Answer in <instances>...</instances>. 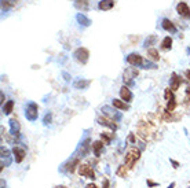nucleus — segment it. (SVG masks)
<instances>
[{
  "mask_svg": "<svg viewBox=\"0 0 190 188\" xmlns=\"http://www.w3.org/2000/svg\"><path fill=\"white\" fill-rule=\"evenodd\" d=\"M15 3H17V0H2V7H3V10H8Z\"/></svg>",
  "mask_w": 190,
  "mask_h": 188,
  "instance_id": "obj_27",
  "label": "nucleus"
},
{
  "mask_svg": "<svg viewBox=\"0 0 190 188\" xmlns=\"http://www.w3.org/2000/svg\"><path fill=\"white\" fill-rule=\"evenodd\" d=\"M96 121H98L99 125H105V126L110 128L112 130H116V129H117V125L114 124V121H113L112 118H106V117H99Z\"/></svg>",
  "mask_w": 190,
  "mask_h": 188,
  "instance_id": "obj_8",
  "label": "nucleus"
},
{
  "mask_svg": "<svg viewBox=\"0 0 190 188\" xmlns=\"http://www.w3.org/2000/svg\"><path fill=\"white\" fill-rule=\"evenodd\" d=\"M171 164H172V165H174V167H179V162L174 161V159H171Z\"/></svg>",
  "mask_w": 190,
  "mask_h": 188,
  "instance_id": "obj_39",
  "label": "nucleus"
},
{
  "mask_svg": "<svg viewBox=\"0 0 190 188\" xmlns=\"http://www.w3.org/2000/svg\"><path fill=\"white\" fill-rule=\"evenodd\" d=\"M13 154H14V158H15L17 164H21L25 158V150L24 149H19V147H14L13 149Z\"/></svg>",
  "mask_w": 190,
  "mask_h": 188,
  "instance_id": "obj_12",
  "label": "nucleus"
},
{
  "mask_svg": "<svg viewBox=\"0 0 190 188\" xmlns=\"http://www.w3.org/2000/svg\"><path fill=\"white\" fill-rule=\"evenodd\" d=\"M175 106H176V103H175V99H174V100H169L168 102V106H167V110H168V111H172V110L175 109Z\"/></svg>",
  "mask_w": 190,
  "mask_h": 188,
  "instance_id": "obj_33",
  "label": "nucleus"
},
{
  "mask_svg": "<svg viewBox=\"0 0 190 188\" xmlns=\"http://www.w3.org/2000/svg\"><path fill=\"white\" fill-rule=\"evenodd\" d=\"M112 104H113V107H116L118 110H128V104H126V102L120 100V99H113Z\"/></svg>",
  "mask_w": 190,
  "mask_h": 188,
  "instance_id": "obj_20",
  "label": "nucleus"
},
{
  "mask_svg": "<svg viewBox=\"0 0 190 188\" xmlns=\"http://www.w3.org/2000/svg\"><path fill=\"white\" fill-rule=\"evenodd\" d=\"M114 7V0H101L98 3V8L102 11H107V10H112Z\"/></svg>",
  "mask_w": 190,
  "mask_h": 188,
  "instance_id": "obj_13",
  "label": "nucleus"
},
{
  "mask_svg": "<svg viewBox=\"0 0 190 188\" xmlns=\"http://www.w3.org/2000/svg\"><path fill=\"white\" fill-rule=\"evenodd\" d=\"M138 76V70L137 69H134V67H128V69L124 72V82L126 84H130V85H132L134 84V81L132 80L135 78V77Z\"/></svg>",
  "mask_w": 190,
  "mask_h": 188,
  "instance_id": "obj_5",
  "label": "nucleus"
},
{
  "mask_svg": "<svg viewBox=\"0 0 190 188\" xmlns=\"http://www.w3.org/2000/svg\"><path fill=\"white\" fill-rule=\"evenodd\" d=\"M87 188H96V187H95V184H88Z\"/></svg>",
  "mask_w": 190,
  "mask_h": 188,
  "instance_id": "obj_41",
  "label": "nucleus"
},
{
  "mask_svg": "<svg viewBox=\"0 0 190 188\" xmlns=\"http://www.w3.org/2000/svg\"><path fill=\"white\" fill-rule=\"evenodd\" d=\"M185 74H186V77H188V78L190 80V70H188V72H186V73H185Z\"/></svg>",
  "mask_w": 190,
  "mask_h": 188,
  "instance_id": "obj_42",
  "label": "nucleus"
},
{
  "mask_svg": "<svg viewBox=\"0 0 190 188\" xmlns=\"http://www.w3.org/2000/svg\"><path fill=\"white\" fill-rule=\"evenodd\" d=\"M156 40H157V37H156L154 35H152V36H149V37H147L146 40H145V43H143V45L145 47H150V45H153L156 43Z\"/></svg>",
  "mask_w": 190,
  "mask_h": 188,
  "instance_id": "obj_28",
  "label": "nucleus"
},
{
  "mask_svg": "<svg viewBox=\"0 0 190 188\" xmlns=\"http://www.w3.org/2000/svg\"><path fill=\"white\" fill-rule=\"evenodd\" d=\"M88 149H90V139H86V140L81 143V147H80L81 156H86L87 155V152H88Z\"/></svg>",
  "mask_w": 190,
  "mask_h": 188,
  "instance_id": "obj_22",
  "label": "nucleus"
},
{
  "mask_svg": "<svg viewBox=\"0 0 190 188\" xmlns=\"http://www.w3.org/2000/svg\"><path fill=\"white\" fill-rule=\"evenodd\" d=\"M59 188H65V187H59Z\"/></svg>",
  "mask_w": 190,
  "mask_h": 188,
  "instance_id": "obj_44",
  "label": "nucleus"
},
{
  "mask_svg": "<svg viewBox=\"0 0 190 188\" xmlns=\"http://www.w3.org/2000/svg\"><path fill=\"white\" fill-rule=\"evenodd\" d=\"M79 173H80V176H83V177L91 179V180L95 179V173L90 165H81V166L79 167Z\"/></svg>",
  "mask_w": 190,
  "mask_h": 188,
  "instance_id": "obj_4",
  "label": "nucleus"
},
{
  "mask_svg": "<svg viewBox=\"0 0 190 188\" xmlns=\"http://www.w3.org/2000/svg\"><path fill=\"white\" fill-rule=\"evenodd\" d=\"M142 66H143V69H156V65H153V63H143Z\"/></svg>",
  "mask_w": 190,
  "mask_h": 188,
  "instance_id": "obj_34",
  "label": "nucleus"
},
{
  "mask_svg": "<svg viewBox=\"0 0 190 188\" xmlns=\"http://www.w3.org/2000/svg\"><path fill=\"white\" fill-rule=\"evenodd\" d=\"M176 13L179 14L180 17L186 18V19L190 18V8L185 2H180V3H178L176 4Z\"/></svg>",
  "mask_w": 190,
  "mask_h": 188,
  "instance_id": "obj_7",
  "label": "nucleus"
},
{
  "mask_svg": "<svg viewBox=\"0 0 190 188\" xmlns=\"http://www.w3.org/2000/svg\"><path fill=\"white\" fill-rule=\"evenodd\" d=\"M14 109V102L13 100H8L6 104H3V113L6 114V115H8V114H11Z\"/></svg>",
  "mask_w": 190,
  "mask_h": 188,
  "instance_id": "obj_26",
  "label": "nucleus"
},
{
  "mask_svg": "<svg viewBox=\"0 0 190 188\" xmlns=\"http://www.w3.org/2000/svg\"><path fill=\"white\" fill-rule=\"evenodd\" d=\"M75 7L80 11H86L90 7V0H76L75 2Z\"/></svg>",
  "mask_w": 190,
  "mask_h": 188,
  "instance_id": "obj_16",
  "label": "nucleus"
},
{
  "mask_svg": "<svg viewBox=\"0 0 190 188\" xmlns=\"http://www.w3.org/2000/svg\"><path fill=\"white\" fill-rule=\"evenodd\" d=\"M174 187H175V183H172V184H171V186H169L168 188H174Z\"/></svg>",
  "mask_w": 190,
  "mask_h": 188,
  "instance_id": "obj_43",
  "label": "nucleus"
},
{
  "mask_svg": "<svg viewBox=\"0 0 190 188\" xmlns=\"http://www.w3.org/2000/svg\"><path fill=\"white\" fill-rule=\"evenodd\" d=\"M76 19H77V22L81 26H90V25H91V19L87 18L84 14H77V15H76Z\"/></svg>",
  "mask_w": 190,
  "mask_h": 188,
  "instance_id": "obj_17",
  "label": "nucleus"
},
{
  "mask_svg": "<svg viewBox=\"0 0 190 188\" xmlns=\"http://www.w3.org/2000/svg\"><path fill=\"white\" fill-rule=\"evenodd\" d=\"M139 156H141V151L139 150L138 149H131L126 155V165L128 167H132L135 162L139 159Z\"/></svg>",
  "mask_w": 190,
  "mask_h": 188,
  "instance_id": "obj_3",
  "label": "nucleus"
},
{
  "mask_svg": "<svg viewBox=\"0 0 190 188\" xmlns=\"http://www.w3.org/2000/svg\"><path fill=\"white\" fill-rule=\"evenodd\" d=\"M127 62H128L131 66H142L143 65V58L139 55V54H130L128 56H127Z\"/></svg>",
  "mask_w": 190,
  "mask_h": 188,
  "instance_id": "obj_6",
  "label": "nucleus"
},
{
  "mask_svg": "<svg viewBox=\"0 0 190 188\" xmlns=\"http://www.w3.org/2000/svg\"><path fill=\"white\" fill-rule=\"evenodd\" d=\"M147 186L149 187H156V186H158V184L154 183V181H152V180H147Z\"/></svg>",
  "mask_w": 190,
  "mask_h": 188,
  "instance_id": "obj_36",
  "label": "nucleus"
},
{
  "mask_svg": "<svg viewBox=\"0 0 190 188\" xmlns=\"http://www.w3.org/2000/svg\"><path fill=\"white\" fill-rule=\"evenodd\" d=\"M112 137H113V135H107V133H102L101 135V139L103 140L105 144H109L110 140H112Z\"/></svg>",
  "mask_w": 190,
  "mask_h": 188,
  "instance_id": "obj_30",
  "label": "nucleus"
},
{
  "mask_svg": "<svg viewBox=\"0 0 190 188\" xmlns=\"http://www.w3.org/2000/svg\"><path fill=\"white\" fill-rule=\"evenodd\" d=\"M103 144L105 143H102V141H95V143L92 144V151H94V154L96 156L101 155V151L103 149Z\"/></svg>",
  "mask_w": 190,
  "mask_h": 188,
  "instance_id": "obj_24",
  "label": "nucleus"
},
{
  "mask_svg": "<svg viewBox=\"0 0 190 188\" xmlns=\"http://www.w3.org/2000/svg\"><path fill=\"white\" fill-rule=\"evenodd\" d=\"M164 96H165V100H174V93H172V89L171 88H167L165 89V92H164Z\"/></svg>",
  "mask_w": 190,
  "mask_h": 188,
  "instance_id": "obj_29",
  "label": "nucleus"
},
{
  "mask_svg": "<svg viewBox=\"0 0 190 188\" xmlns=\"http://www.w3.org/2000/svg\"><path fill=\"white\" fill-rule=\"evenodd\" d=\"M19 122L17 119H10V130L14 136H18L19 135Z\"/></svg>",
  "mask_w": 190,
  "mask_h": 188,
  "instance_id": "obj_19",
  "label": "nucleus"
},
{
  "mask_svg": "<svg viewBox=\"0 0 190 188\" xmlns=\"http://www.w3.org/2000/svg\"><path fill=\"white\" fill-rule=\"evenodd\" d=\"M172 47V39L169 37V36H167V37L163 39V41H161V48L163 50H171Z\"/></svg>",
  "mask_w": 190,
  "mask_h": 188,
  "instance_id": "obj_23",
  "label": "nucleus"
},
{
  "mask_svg": "<svg viewBox=\"0 0 190 188\" xmlns=\"http://www.w3.org/2000/svg\"><path fill=\"white\" fill-rule=\"evenodd\" d=\"M25 117H26V119H29V121H36V119H37L39 107H37V104H36L35 102L28 103L26 109H25Z\"/></svg>",
  "mask_w": 190,
  "mask_h": 188,
  "instance_id": "obj_2",
  "label": "nucleus"
},
{
  "mask_svg": "<svg viewBox=\"0 0 190 188\" xmlns=\"http://www.w3.org/2000/svg\"><path fill=\"white\" fill-rule=\"evenodd\" d=\"M161 26H163V29L165 30V32H169V33H175V32H176V28H175L174 22L169 21L168 18H164L163 21H161Z\"/></svg>",
  "mask_w": 190,
  "mask_h": 188,
  "instance_id": "obj_9",
  "label": "nucleus"
},
{
  "mask_svg": "<svg viewBox=\"0 0 190 188\" xmlns=\"http://www.w3.org/2000/svg\"><path fill=\"white\" fill-rule=\"evenodd\" d=\"M120 98H121V100H124V102H131L132 100V92L128 89V87H121V89H120Z\"/></svg>",
  "mask_w": 190,
  "mask_h": 188,
  "instance_id": "obj_10",
  "label": "nucleus"
},
{
  "mask_svg": "<svg viewBox=\"0 0 190 188\" xmlns=\"http://www.w3.org/2000/svg\"><path fill=\"white\" fill-rule=\"evenodd\" d=\"M102 188H109V180H103V184H102Z\"/></svg>",
  "mask_w": 190,
  "mask_h": 188,
  "instance_id": "obj_37",
  "label": "nucleus"
},
{
  "mask_svg": "<svg viewBox=\"0 0 190 188\" xmlns=\"http://www.w3.org/2000/svg\"><path fill=\"white\" fill-rule=\"evenodd\" d=\"M180 82H182L180 77L178 76L176 73H172V78H171V84H169V88H171L172 91H176L178 88L180 87Z\"/></svg>",
  "mask_w": 190,
  "mask_h": 188,
  "instance_id": "obj_15",
  "label": "nucleus"
},
{
  "mask_svg": "<svg viewBox=\"0 0 190 188\" xmlns=\"http://www.w3.org/2000/svg\"><path fill=\"white\" fill-rule=\"evenodd\" d=\"M147 56H150V59L154 62L160 59V54H158V51L156 50V48H149V50H147Z\"/></svg>",
  "mask_w": 190,
  "mask_h": 188,
  "instance_id": "obj_21",
  "label": "nucleus"
},
{
  "mask_svg": "<svg viewBox=\"0 0 190 188\" xmlns=\"http://www.w3.org/2000/svg\"><path fill=\"white\" fill-rule=\"evenodd\" d=\"M127 175V170H126V166H120L117 170V176H120V177H126Z\"/></svg>",
  "mask_w": 190,
  "mask_h": 188,
  "instance_id": "obj_32",
  "label": "nucleus"
},
{
  "mask_svg": "<svg viewBox=\"0 0 190 188\" xmlns=\"http://www.w3.org/2000/svg\"><path fill=\"white\" fill-rule=\"evenodd\" d=\"M102 111H103L105 115L110 117V118L114 119V121H117V119H120V118H121V114H117L116 111H113V110L110 109L109 106H103V107H102Z\"/></svg>",
  "mask_w": 190,
  "mask_h": 188,
  "instance_id": "obj_14",
  "label": "nucleus"
},
{
  "mask_svg": "<svg viewBox=\"0 0 190 188\" xmlns=\"http://www.w3.org/2000/svg\"><path fill=\"white\" fill-rule=\"evenodd\" d=\"M62 77H64V78H65V81H70V78H72V77H70L69 74H68V73H62Z\"/></svg>",
  "mask_w": 190,
  "mask_h": 188,
  "instance_id": "obj_35",
  "label": "nucleus"
},
{
  "mask_svg": "<svg viewBox=\"0 0 190 188\" xmlns=\"http://www.w3.org/2000/svg\"><path fill=\"white\" fill-rule=\"evenodd\" d=\"M73 58L81 65H86L88 62V58H90V51L84 47H80L73 52Z\"/></svg>",
  "mask_w": 190,
  "mask_h": 188,
  "instance_id": "obj_1",
  "label": "nucleus"
},
{
  "mask_svg": "<svg viewBox=\"0 0 190 188\" xmlns=\"http://www.w3.org/2000/svg\"><path fill=\"white\" fill-rule=\"evenodd\" d=\"M51 119H52V115H51V113H47L46 115H44V118H43V124L44 125H50L51 124Z\"/></svg>",
  "mask_w": 190,
  "mask_h": 188,
  "instance_id": "obj_31",
  "label": "nucleus"
},
{
  "mask_svg": "<svg viewBox=\"0 0 190 188\" xmlns=\"http://www.w3.org/2000/svg\"><path fill=\"white\" fill-rule=\"evenodd\" d=\"M186 98H188V100H190V88L186 89Z\"/></svg>",
  "mask_w": 190,
  "mask_h": 188,
  "instance_id": "obj_40",
  "label": "nucleus"
},
{
  "mask_svg": "<svg viewBox=\"0 0 190 188\" xmlns=\"http://www.w3.org/2000/svg\"><path fill=\"white\" fill-rule=\"evenodd\" d=\"M90 84H91V81L90 80H77V81H75V88L76 89H86V88L90 87Z\"/></svg>",
  "mask_w": 190,
  "mask_h": 188,
  "instance_id": "obj_18",
  "label": "nucleus"
},
{
  "mask_svg": "<svg viewBox=\"0 0 190 188\" xmlns=\"http://www.w3.org/2000/svg\"><path fill=\"white\" fill-rule=\"evenodd\" d=\"M128 140H130V141H131V143H135V136H134V135H132V133H131V135H130V136H128Z\"/></svg>",
  "mask_w": 190,
  "mask_h": 188,
  "instance_id": "obj_38",
  "label": "nucleus"
},
{
  "mask_svg": "<svg viewBox=\"0 0 190 188\" xmlns=\"http://www.w3.org/2000/svg\"><path fill=\"white\" fill-rule=\"evenodd\" d=\"M76 165H79V159L77 158H75V159H72V161H69L66 165H65V170H68V172H70L72 173L73 170H75V166Z\"/></svg>",
  "mask_w": 190,
  "mask_h": 188,
  "instance_id": "obj_25",
  "label": "nucleus"
},
{
  "mask_svg": "<svg viewBox=\"0 0 190 188\" xmlns=\"http://www.w3.org/2000/svg\"><path fill=\"white\" fill-rule=\"evenodd\" d=\"M11 164V155H10V151L4 147H2V169L4 166H8Z\"/></svg>",
  "mask_w": 190,
  "mask_h": 188,
  "instance_id": "obj_11",
  "label": "nucleus"
}]
</instances>
